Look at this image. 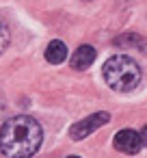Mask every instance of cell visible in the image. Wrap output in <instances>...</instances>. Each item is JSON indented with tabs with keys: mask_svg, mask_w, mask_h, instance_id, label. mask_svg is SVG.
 I'll return each instance as SVG.
<instances>
[{
	"mask_svg": "<svg viewBox=\"0 0 147 158\" xmlns=\"http://www.w3.org/2000/svg\"><path fill=\"white\" fill-rule=\"evenodd\" d=\"M43 130L37 119L20 115L7 119L0 128V152L7 158H33L41 147Z\"/></svg>",
	"mask_w": 147,
	"mask_h": 158,
	"instance_id": "obj_1",
	"label": "cell"
},
{
	"mask_svg": "<svg viewBox=\"0 0 147 158\" xmlns=\"http://www.w3.org/2000/svg\"><path fill=\"white\" fill-rule=\"evenodd\" d=\"M112 145H115V149H119L121 154H130V156L138 154V149L143 147L138 132H134V130H130V128H125V130H119V132L115 134V141H112Z\"/></svg>",
	"mask_w": 147,
	"mask_h": 158,
	"instance_id": "obj_4",
	"label": "cell"
},
{
	"mask_svg": "<svg viewBox=\"0 0 147 158\" xmlns=\"http://www.w3.org/2000/svg\"><path fill=\"white\" fill-rule=\"evenodd\" d=\"M65 59H67V46H65L63 41H59V39L50 41L48 48H46V61L52 63V65H59V63H63Z\"/></svg>",
	"mask_w": 147,
	"mask_h": 158,
	"instance_id": "obj_6",
	"label": "cell"
},
{
	"mask_svg": "<svg viewBox=\"0 0 147 158\" xmlns=\"http://www.w3.org/2000/svg\"><path fill=\"white\" fill-rule=\"evenodd\" d=\"M9 39H11V35H9V28H7V24L0 20V54H2L5 50H7V46H9Z\"/></svg>",
	"mask_w": 147,
	"mask_h": 158,
	"instance_id": "obj_8",
	"label": "cell"
},
{
	"mask_svg": "<svg viewBox=\"0 0 147 158\" xmlns=\"http://www.w3.org/2000/svg\"><path fill=\"white\" fill-rule=\"evenodd\" d=\"M138 136H141V143H143V145H147V126L138 132Z\"/></svg>",
	"mask_w": 147,
	"mask_h": 158,
	"instance_id": "obj_9",
	"label": "cell"
},
{
	"mask_svg": "<svg viewBox=\"0 0 147 158\" xmlns=\"http://www.w3.org/2000/svg\"><path fill=\"white\" fill-rule=\"evenodd\" d=\"M104 80L112 91L119 93H128L134 91L141 82V67L136 65L134 59L125 56V54H115L104 63Z\"/></svg>",
	"mask_w": 147,
	"mask_h": 158,
	"instance_id": "obj_2",
	"label": "cell"
},
{
	"mask_svg": "<svg viewBox=\"0 0 147 158\" xmlns=\"http://www.w3.org/2000/svg\"><path fill=\"white\" fill-rule=\"evenodd\" d=\"M123 44H130V46H143V39L138 37V35H134V33H128V35H123V37H119V39H115V46H123Z\"/></svg>",
	"mask_w": 147,
	"mask_h": 158,
	"instance_id": "obj_7",
	"label": "cell"
},
{
	"mask_svg": "<svg viewBox=\"0 0 147 158\" xmlns=\"http://www.w3.org/2000/svg\"><path fill=\"white\" fill-rule=\"evenodd\" d=\"M67 158H80V156H67Z\"/></svg>",
	"mask_w": 147,
	"mask_h": 158,
	"instance_id": "obj_11",
	"label": "cell"
},
{
	"mask_svg": "<svg viewBox=\"0 0 147 158\" xmlns=\"http://www.w3.org/2000/svg\"><path fill=\"white\" fill-rule=\"evenodd\" d=\"M95 56H97V52L93 46H80L71 56V67L74 69H87L95 61Z\"/></svg>",
	"mask_w": 147,
	"mask_h": 158,
	"instance_id": "obj_5",
	"label": "cell"
},
{
	"mask_svg": "<svg viewBox=\"0 0 147 158\" xmlns=\"http://www.w3.org/2000/svg\"><path fill=\"white\" fill-rule=\"evenodd\" d=\"M2 106H5V98H2V93H0V110H2Z\"/></svg>",
	"mask_w": 147,
	"mask_h": 158,
	"instance_id": "obj_10",
	"label": "cell"
},
{
	"mask_svg": "<svg viewBox=\"0 0 147 158\" xmlns=\"http://www.w3.org/2000/svg\"><path fill=\"white\" fill-rule=\"evenodd\" d=\"M108 121H110V115H108V113H93V115H89L87 119L74 123V126L69 128V136H71L74 141H82V139H87L91 132H95L97 128L106 126Z\"/></svg>",
	"mask_w": 147,
	"mask_h": 158,
	"instance_id": "obj_3",
	"label": "cell"
}]
</instances>
